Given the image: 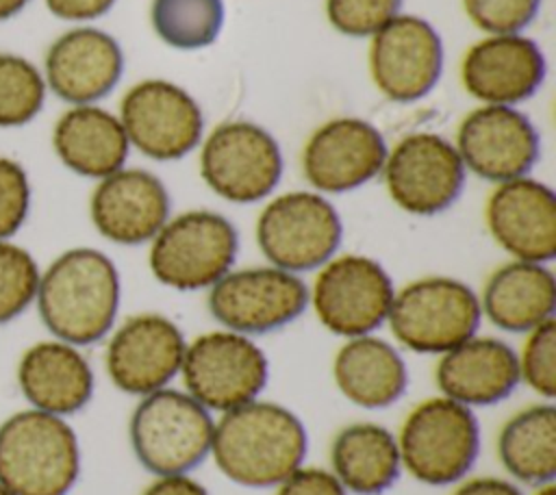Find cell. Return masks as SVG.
I'll use <instances>...</instances> for the list:
<instances>
[{
  "mask_svg": "<svg viewBox=\"0 0 556 495\" xmlns=\"http://www.w3.org/2000/svg\"><path fill=\"white\" fill-rule=\"evenodd\" d=\"M276 495H350L330 469L302 465L289 473L278 486Z\"/></svg>",
  "mask_w": 556,
  "mask_h": 495,
  "instance_id": "37",
  "label": "cell"
},
{
  "mask_svg": "<svg viewBox=\"0 0 556 495\" xmlns=\"http://www.w3.org/2000/svg\"><path fill=\"white\" fill-rule=\"evenodd\" d=\"M187 339L169 317L139 313L122 321L109 337L104 367L117 391L150 395L180 376Z\"/></svg>",
  "mask_w": 556,
  "mask_h": 495,
  "instance_id": "14",
  "label": "cell"
},
{
  "mask_svg": "<svg viewBox=\"0 0 556 495\" xmlns=\"http://www.w3.org/2000/svg\"><path fill=\"white\" fill-rule=\"evenodd\" d=\"M328 456L330 471L354 495H382L402 473L395 432L376 421L343 426L332 436Z\"/></svg>",
  "mask_w": 556,
  "mask_h": 495,
  "instance_id": "27",
  "label": "cell"
},
{
  "mask_svg": "<svg viewBox=\"0 0 556 495\" xmlns=\"http://www.w3.org/2000/svg\"><path fill=\"white\" fill-rule=\"evenodd\" d=\"M39 269L20 245L0 241V323L17 317L37 295Z\"/></svg>",
  "mask_w": 556,
  "mask_h": 495,
  "instance_id": "33",
  "label": "cell"
},
{
  "mask_svg": "<svg viewBox=\"0 0 556 495\" xmlns=\"http://www.w3.org/2000/svg\"><path fill=\"white\" fill-rule=\"evenodd\" d=\"M434 384L441 395L473 410L500 404L521 384L517 350L504 339L473 334L437 356Z\"/></svg>",
  "mask_w": 556,
  "mask_h": 495,
  "instance_id": "22",
  "label": "cell"
},
{
  "mask_svg": "<svg viewBox=\"0 0 556 495\" xmlns=\"http://www.w3.org/2000/svg\"><path fill=\"white\" fill-rule=\"evenodd\" d=\"M532 495H556V484L549 482V484H543V486H534Z\"/></svg>",
  "mask_w": 556,
  "mask_h": 495,
  "instance_id": "42",
  "label": "cell"
},
{
  "mask_svg": "<svg viewBox=\"0 0 556 495\" xmlns=\"http://www.w3.org/2000/svg\"><path fill=\"white\" fill-rule=\"evenodd\" d=\"M478 300L482 317L495 328L526 334L554 319L556 278L545 263L513 258L486 278Z\"/></svg>",
  "mask_w": 556,
  "mask_h": 495,
  "instance_id": "26",
  "label": "cell"
},
{
  "mask_svg": "<svg viewBox=\"0 0 556 495\" xmlns=\"http://www.w3.org/2000/svg\"><path fill=\"white\" fill-rule=\"evenodd\" d=\"M545 56L536 41L510 33L476 41L463 56L460 80L469 96L484 104L513 106L541 87Z\"/></svg>",
  "mask_w": 556,
  "mask_h": 495,
  "instance_id": "21",
  "label": "cell"
},
{
  "mask_svg": "<svg viewBox=\"0 0 556 495\" xmlns=\"http://www.w3.org/2000/svg\"><path fill=\"white\" fill-rule=\"evenodd\" d=\"M393 295V280L376 258L334 254L317 269L308 289V306L328 332L354 339L374 334L387 323Z\"/></svg>",
  "mask_w": 556,
  "mask_h": 495,
  "instance_id": "10",
  "label": "cell"
},
{
  "mask_svg": "<svg viewBox=\"0 0 556 495\" xmlns=\"http://www.w3.org/2000/svg\"><path fill=\"white\" fill-rule=\"evenodd\" d=\"M78 473V436L63 417L28 408L0 426V484L11 495H67Z\"/></svg>",
  "mask_w": 556,
  "mask_h": 495,
  "instance_id": "3",
  "label": "cell"
},
{
  "mask_svg": "<svg viewBox=\"0 0 556 495\" xmlns=\"http://www.w3.org/2000/svg\"><path fill=\"white\" fill-rule=\"evenodd\" d=\"M178 378L193 399L222 415L263 395L269 360L252 337L219 328L187 341Z\"/></svg>",
  "mask_w": 556,
  "mask_h": 495,
  "instance_id": "8",
  "label": "cell"
},
{
  "mask_svg": "<svg viewBox=\"0 0 556 495\" xmlns=\"http://www.w3.org/2000/svg\"><path fill=\"white\" fill-rule=\"evenodd\" d=\"M215 415L185 389L165 386L139 397L128 419L137 462L156 475L191 473L211 456Z\"/></svg>",
  "mask_w": 556,
  "mask_h": 495,
  "instance_id": "4",
  "label": "cell"
},
{
  "mask_svg": "<svg viewBox=\"0 0 556 495\" xmlns=\"http://www.w3.org/2000/svg\"><path fill=\"white\" fill-rule=\"evenodd\" d=\"M519 380L545 402L556 397V319L526 332L517 352Z\"/></svg>",
  "mask_w": 556,
  "mask_h": 495,
  "instance_id": "32",
  "label": "cell"
},
{
  "mask_svg": "<svg viewBox=\"0 0 556 495\" xmlns=\"http://www.w3.org/2000/svg\"><path fill=\"white\" fill-rule=\"evenodd\" d=\"M330 376L337 391L365 410L393 406L408 386V367L402 352L376 334L345 339L334 352Z\"/></svg>",
  "mask_w": 556,
  "mask_h": 495,
  "instance_id": "24",
  "label": "cell"
},
{
  "mask_svg": "<svg viewBox=\"0 0 556 495\" xmlns=\"http://www.w3.org/2000/svg\"><path fill=\"white\" fill-rule=\"evenodd\" d=\"M119 122L128 143L154 161L187 156L204 130L202 111L191 93L161 78L141 80L126 91Z\"/></svg>",
  "mask_w": 556,
  "mask_h": 495,
  "instance_id": "15",
  "label": "cell"
},
{
  "mask_svg": "<svg viewBox=\"0 0 556 495\" xmlns=\"http://www.w3.org/2000/svg\"><path fill=\"white\" fill-rule=\"evenodd\" d=\"M154 33L176 50L211 46L224 24L222 0H152Z\"/></svg>",
  "mask_w": 556,
  "mask_h": 495,
  "instance_id": "30",
  "label": "cell"
},
{
  "mask_svg": "<svg viewBox=\"0 0 556 495\" xmlns=\"http://www.w3.org/2000/svg\"><path fill=\"white\" fill-rule=\"evenodd\" d=\"M463 4L480 30L510 35L523 30L534 20L541 0H463Z\"/></svg>",
  "mask_w": 556,
  "mask_h": 495,
  "instance_id": "35",
  "label": "cell"
},
{
  "mask_svg": "<svg viewBox=\"0 0 556 495\" xmlns=\"http://www.w3.org/2000/svg\"><path fill=\"white\" fill-rule=\"evenodd\" d=\"M0 495H11V493H9V491H7V488L0 484Z\"/></svg>",
  "mask_w": 556,
  "mask_h": 495,
  "instance_id": "43",
  "label": "cell"
},
{
  "mask_svg": "<svg viewBox=\"0 0 556 495\" xmlns=\"http://www.w3.org/2000/svg\"><path fill=\"white\" fill-rule=\"evenodd\" d=\"M465 165L452 141L437 132H410L389 152L384 185L402 211L430 217L450 208L465 185Z\"/></svg>",
  "mask_w": 556,
  "mask_h": 495,
  "instance_id": "13",
  "label": "cell"
},
{
  "mask_svg": "<svg viewBox=\"0 0 556 495\" xmlns=\"http://www.w3.org/2000/svg\"><path fill=\"white\" fill-rule=\"evenodd\" d=\"M482 321L478 293L450 276H426L395 289L387 326L408 352L441 356L469 337Z\"/></svg>",
  "mask_w": 556,
  "mask_h": 495,
  "instance_id": "6",
  "label": "cell"
},
{
  "mask_svg": "<svg viewBox=\"0 0 556 495\" xmlns=\"http://www.w3.org/2000/svg\"><path fill=\"white\" fill-rule=\"evenodd\" d=\"M402 471L428 486H450L469 475L480 454V421L445 395L415 404L395 432Z\"/></svg>",
  "mask_w": 556,
  "mask_h": 495,
  "instance_id": "5",
  "label": "cell"
},
{
  "mask_svg": "<svg viewBox=\"0 0 556 495\" xmlns=\"http://www.w3.org/2000/svg\"><path fill=\"white\" fill-rule=\"evenodd\" d=\"M200 174L206 187L228 202H261L280 182L282 152L258 124L224 122L202 143Z\"/></svg>",
  "mask_w": 556,
  "mask_h": 495,
  "instance_id": "12",
  "label": "cell"
},
{
  "mask_svg": "<svg viewBox=\"0 0 556 495\" xmlns=\"http://www.w3.org/2000/svg\"><path fill=\"white\" fill-rule=\"evenodd\" d=\"M306 452V426L285 404L258 397L215 415L208 458L239 486L276 488L304 465Z\"/></svg>",
  "mask_w": 556,
  "mask_h": 495,
  "instance_id": "1",
  "label": "cell"
},
{
  "mask_svg": "<svg viewBox=\"0 0 556 495\" xmlns=\"http://www.w3.org/2000/svg\"><path fill=\"white\" fill-rule=\"evenodd\" d=\"M402 0H326L328 22L348 37L378 33L400 13Z\"/></svg>",
  "mask_w": 556,
  "mask_h": 495,
  "instance_id": "34",
  "label": "cell"
},
{
  "mask_svg": "<svg viewBox=\"0 0 556 495\" xmlns=\"http://www.w3.org/2000/svg\"><path fill=\"white\" fill-rule=\"evenodd\" d=\"M46 96L39 69L15 54L0 52V126H20L33 119Z\"/></svg>",
  "mask_w": 556,
  "mask_h": 495,
  "instance_id": "31",
  "label": "cell"
},
{
  "mask_svg": "<svg viewBox=\"0 0 556 495\" xmlns=\"http://www.w3.org/2000/svg\"><path fill=\"white\" fill-rule=\"evenodd\" d=\"M452 495H523L517 482L497 475H476L456 482Z\"/></svg>",
  "mask_w": 556,
  "mask_h": 495,
  "instance_id": "38",
  "label": "cell"
},
{
  "mask_svg": "<svg viewBox=\"0 0 556 495\" xmlns=\"http://www.w3.org/2000/svg\"><path fill=\"white\" fill-rule=\"evenodd\" d=\"M206 304L222 328L256 337L293 323L308 306V287L274 265L230 269L208 289Z\"/></svg>",
  "mask_w": 556,
  "mask_h": 495,
  "instance_id": "11",
  "label": "cell"
},
{
  "mask_svg": "<svg viewBox=\"0 0 556 495\" xmlns=\"http://www.w3.org/2000/svg\"><path fill=\"white\" fill-rule=\"evenodd\" d=\"M369 69L382 96L393 102H415L430 93L441 76V37L417 15H395L371 35Z\"/></svg>",
  "mask_w": 556,
  "mask_h": 495,
  "instance_id": "16",
  "label": "cell"
},
{
  "mask_svg": "<svg viewBox=\"0 0 556 495\" xmlns=\"http://www.w3.org/2000/svg\"><path fill=\"white\" fill-rule=\"evenodd\" d=\"M52 143L63 165L87 178H104L122 169L130 148L119 117L93 104H76L63 113Z\"/></svg>",
  "mask_w": 556,
  "mask_h": 495,
  "instance_id": "28",
  "label": "cell"
},
{
  "mask_svg": "<svg viewBox=\"0 0 556 495\" xmlns=\"http://www.w3.org/2000/svg\"><path fill=\"white\" fill-rule=\"evenodd\" d=\"M28 0H0V20L15 15Z\"/></svg>",
  "mask_w": 556,
  "mask_h": 495,
  "instance_id": "41",
  "label": "cell"
},
{
  "mask_svg": "<svg viewBox=\"0 0 556 495\" xmlns=\"http://www.w3.org/2000/svg\"><path fill=\"white\" fill-rule=\"evenodd\" d=\"M17 382L33 408L50 415H72L93 395V369L78 345L41 341L28 347L17 365Z\"/></svg>",
  "mask_w": 556,
  "mask_h": 495,
  "instance_id": "25",
  "label": "cell"
},
{
  "mask_svg": "<svg viewBox=\"0 0 556 495\" xmlns=\"http://www.w3.org/2000/svg\"><path fill=\"white\" fill-rule=\"evenodd\" d=\"M454 145L465 169L495 185L526 176L541 148L532 122L502 104H484L465 115Z\"/></svg>",
  "mask_w": 556,
  "mask_h": 495,
  "instance_id": "17",
  "label": "cell"
},
{
  "mask_svg": "<svg viewBox=\"0 0 556 495\" xmlns=\"http://www.w3.org/2000/svg\"><path fill=\"white\" fill-rule=\"evenodd\" d=\"M115 0H46L48 9L63 20H93L104 15Z\"/></svg>",
  "mask_w": 556,
  "mask_h": 495,
  "instance_id": "39",
  "label": "cell"
},
{
  "mask_svg": "<svg viewBox=\"0 0 556 495\" xmlns=\"http://www.w3.org/2000/svg\"><path fill=\"white\" fill-rule=\"evenodd\" d=\"M169 193L148 169L122 167L104 178L91 193L89 213L96 230L119 245L150 243L169 219Z\"/></svg>",
  "mask_w": 556,
  "mask_h": 495,
  "instance_id": "20",
  "label": "cell"
},
{
  "mask_svg": "<svg viewBox=\"0 0 556 495\" xmlns=\"http://www.w3.org/2000/svg\"><path fill=\"white\" fill-rule=\"evenodd\" d=\"M30 204L26 172L11 158L0 156V241L24 224Z\"/></svg>",
  "mask_w": 556,
  "mask_h": 495,
  "instance_id": "36",
  "label": "cell"
},
{
  "mask_svg": "<svg viewBox=\"0 0 556 495\" xmlns=\"http://www.w3.org/2000/svg\"><path fill=\"white\" fill-rule=\"evenodd\" d=\"M237 228L215 211L195 208L169 217L150 241L152 276L176 291L211 289L235 265Z\"/></svg>",
  "mask_w": 556,
  "mask_h": 495,
  "instance_id": "7",
  "label": "cell"
},
{
  "mask_svg": "<svg viewBox=\"0 0 556 495\" xmlns=\"http://www.w3.org/2000/svg\"><path fill=\"white\" fill-rule=\"evenodd\" d=\"M387 152L376 126L361 117H334L308 137L302 172L317 193H345L382 174Z\"/></svg>",
  "mask_w": 556,
  "mask_h": 495,
  "instance_id": "18",
  "label": "cell"
},
{
  "mask_svg": "<svg viewBox=\"0 0 556 495\" xmlns=\"http://www.w3.org/2000/svg\"><path fill=\"white\" fill-rule=\"evenodd\" d=\"M484 221L493 241L517 261L549 263L556 256V195L536 178L497 182Z\"/></svg>",
  "mask_w": 556,
  "mask_h": 495,
  "instance_id": "19",
  "label": "cell"
},
{
  "mask_svg": "<svg viewBox=\"0 0 556 495\" xmlns=\"http://www.w3.org/2000/svg\"><path fill=\"white\" fill-rule=\"evenodd\" d=\"M141 495H211L208 488L191 478V473L180 475H156Z\"/></svg>",
  "mask_w": 556,
  "mask_h": 495,
  "instance_id": "40",
  "label": "cell"
},
{
  "mask_svg": "<svg viewBox=\"0 0 556 495\" xmlns=\"http://www.w3.org/2000/svg\"><path fill=\"white\" fill-rule=\"evenodd\" d=\"M497 458L513 482L543 486L556 478V406L530 404L510 415L495 439Z\"/></svg>",
  "mask_w": 556,
  "mask_h": 495,
  "instance_id": "29",
  "label": "cell"
},
{
  "mask_svg": "<svg viewBox=\"0 0 556 495\" xmlns=\"http://www.w3.org/2000/svg\"><path fill=\"white\" fill-rule=\"evenodd\" d=\"M35 297L46 328L59 341L80 347L111 332L119 310L122 282L104 252L74 248L56 256L39 276Z\"/></svg>",
  "mask_w": 556,
  "mask_h": 495,
  "instance_id": "2",
  "label": "cell"
},
{
  "mask_svg": "<svg viewBox=\"0 0 556 495\" xmlns=\"http://www.w3.org/2000/svg\"><path fill=\"white\" fill-rule=\"evenodd\" d=\"M124 72L119 43L98 28L63 33L46 54V80L65 102L91 104L104 98Z\"/></svg>",
  "mask_w": 556,
  "mask_h": 495,
  "instance_id": "23",
  "label": "cell"
},
{
  "mask_svg": "<svg viewBox=\"0 0 556 495\" xmlns=\"http://www.w3.org/2000/svg\"><path fill=\"white\" fill-rule=\"evenodd\" d=\"M341 237L337 208L317 191L280 193L256 219V243L267 263L293 274L319 269L337 254Z\"/></svg>",
  "mask_w": 556,
  "mask_h": 495,
  "instance_id": "9",
  "label": "cell"
}]
</instances>
